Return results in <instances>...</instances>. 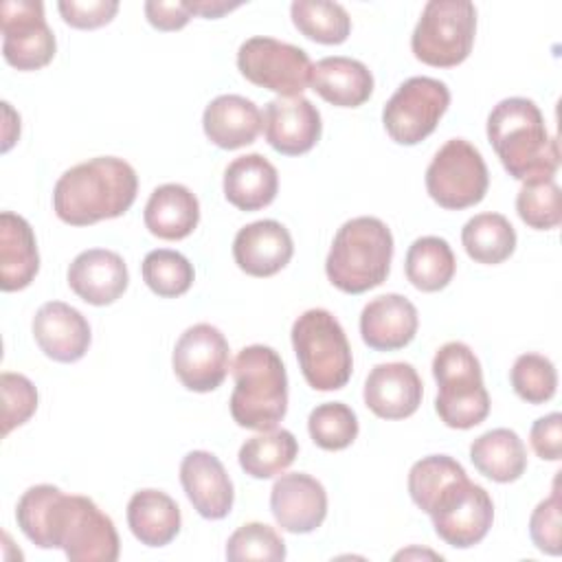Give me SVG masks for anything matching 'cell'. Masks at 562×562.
Returning <instances> with one entry per match:
<instances>
[{"mask_svg":"<svg viewBox=\"0 0 562 562\" xmlns=\"http://www.w3.org/2000/svg\"><path fill=\"white\" fill-rule=\"evenodd\" d=\"M321 132V112L305 97H277L263 108V136L283 156L307 154Z\"/></svg>","mask_w":562,"mask_h":562,"instance_id":"15","label":"cell"},{"mask_svg":"<svg viewBox=\"0 0 562 562\" xmlns=\"http://www.w3.org/2000/svg\"><path fill=\"white\" fill-rule=\"evenodd\" d=\"M191 15L193 13L189 11L187 2H160V0L145 2V18L158 31H180L182 26L189 24Z\"/></svg>","mask_w":562,"mask_h":562,"instance_id":"44","label":"cell"},{"mask_svg":"<svg viewBox=\"0 0 562 562\" xmlns=\"http://www.w3.org/2000/svg\"><path fill=\"white\" fill-rule=\"evenodd\" d=\"M299 454L296 437L285 428L259 430L239 448V468L252 479H272L288 470Z\"/></svg>","mask_w":562,"mask_h":562,"instance_id":"31","label":"cell"},{"mask_svg":"<svg viewBox=\"0 0 562 562\" xmlns=\"http://www.w3.org/2000/svg\"><path fill=\"white\" fill-rule=\"evenodd\" d=\"M224 198L239 211H259L277 198V167L261 154L237 156L224 171Z\"/></svg>","mask_w":562,"mask_h":562,"instance_id":"27","label":"cell"},{"mask_svg":"<svg viewBox=\"0 0 562 562\" xmlns=\"http://www.w3.org/2000/svg\"><path fill=\"white\" fill-rule=\"evenodd\" d=\"M70 290L90 305H110L123 296L130 272L123 257L108 248H88L68 266Z\"/></svg>","mask_w":562,"mask_h":562,"instance_id":"21","label":"cell"},{"mask_svg":"<svg viewBox=\"0 0 562 562\" xmlns=\"http://www.w3.org/2000/svg\"><path fill=\"white\" fill-rule=\"evenodd\" d=\"M31 329L44 356L64 364L81 360L92 340L86 316L64 301L44 303L35 312Z\"/></svg>","mask_w":562,"mask_h":562,"instance_id":"18","label":"cell"},{"mask_svg":"<svg viewBox=\"0 0 562 562\" xmlns=\"http://www.w3.org/2000/svg\"><path fill=\"white\" fill-rule=\"evenodd\" d=\"M22 533L40 549H61L70 562H114L121 553L116 527L97 503L42 483L29 487L18 505Z\"/></svg>","mask_w":562,"mask_h":562,"instance_id":"1","label":"cell"},{"mask_svg":"<svg viewBox=\"0 0 562 562\" xmlns=\"http://www.w3.org/2000/svg\"><path fill=\"white\" fill-rule=\"evenodd\" d=\"M393 259L391 228L371 215L347 220L334 235L325 259V274L334 288L362 294L382 285Z\"/></svg>","mask_w":562,"mask_h":562,"instance_id":"4","label":"cell"},{"mask_svg":"<svg viewBox=\"0 0 562 562\" xmlns=\"http://www.w3.org/2000/svg\"><path fill=\"white\" fill-rule=\"evenodd\" d=\"M470 461L490 481L512 483L527 470V448L518 432L494 428L470 443Z\"/></svg>","mask_w":562,"mask_h":562,"instance_id":"29","label":"cell"},{"mask_svg":"<svg viewBox=\"0 0 562 562\" xmlns=\"http://www.w3.org/2000/svg\"><path fill=\"white\" fill-rule=\"evenodd\" d=\"M432 375L437 382L435 411L448 428L468 430L490 415L481 362L465 342L441 345L432 358Z\"/></svg>","mask_w":562,"mask_h":562,"instance_id":"6","label":"cell"},{"mask_svg":"<svg viewBox=\"0 0 562 562\" xmlns=\"http://www.w3.org/2000/svg\"><path fill=\"white\" fill-rule=\"evenodd\" d=\"M428 516L435 533L446 544L470 549L487 536L494 520V503L485 487L463 474L435 498Z\"/></svg>","mask_w":562,"mask_h":562,"instance_id":"12","label":"cell"},{"mask_svg":"<svg viewBox=\"0 0 562 562\" xmlns=\"http://www.w3.org/2000/svg\"><path fill=\"white\" fill-rule=\"evenodd\" d=\"M417 307L402 294H380L360 312V336L375 351L404 349L417 334Z\"/></svg>","mask_w":562,"mask_h":562,"instance_id":"22","label":"cell"},{"mask_svg":"<svg viewBox=\"0 0 562 562\" xmlns=\"http://www.w3.org/2000/svg\"><path fill=\"white\" fill-rule=\"evenodd\" d=\"M463 465L448 454H428L413 463L408 472V494L422 512H430L435 498L459 476H463Z\"/></svg>","mask_w":562,"mask_h":562,"instance_id":"35","label":"cell"},{"mask_svg":"<svg viewBox=\"0 0 562 562\" xmlns=\"http://www.w3.org/2000/svg\"><path fill=\"white\" fill-rule=\"evenodd\" d=\"M310 86L336 108H358L373 94V75L362 61L334 55L312 64Z\"/></svg>","mask_w":562,"mask_h":562,"instance_id":"25","label":"cell"},{"mask_svg":"<svg viewBox=\"0 0 562 562\" xmlns=\"http://www.w3.org/2000/svg\"><path fill=\"white\" fill-rule=\"evenodd\" d=\"M490 187L481 151L465 138L446 140L426 169V191L441 209L461 211L479 204Z\"/></svg>","mask_w":562,"mask_h":562,"instance_id":"9","label":"cell"},{"mask_svg":"<svg viewBox=\"0 0 562 562\" xmlns=\"http://www.w3.org/2000/svg\"><path fill=\"white\" fill-rule=\"evenodd\" d=\"M226 558L239 560H285V542L279 531L266 522H246L235 529L226 542Z\"/></svg>","mask_w":562,"mask_h":562,"instance_id":"39","label":"cell"},{"mask_svg":"<svg viewBox=\"0 0 562 562\" xmlns=\"http://www.w3.org/2000/svg\"><path fill=\"white\" fill-rule=\"evenodd\" d=\"M487 140L505 171L520 180H551L560 167L555 136H549L540 108L527 97L498 101L487 116Z\"/></svg>","mask_w":562,"mask_h":562,"instance_id":"3","label":"cell"},{"mask_svg":"<svg viewBox=\"0 0 562 562\" xmlns=\"http://www.w3.org/2000/svg\"><path fill=\"white\" fill-rule=\"evenodd\" d=\"M560 492L558 479L553 483V492L549 498L540 501L529 518V536L538 551L547 555H560L562 551V533H560Z\"/></svg>","mask_w":562,"mask_h":562,"instance_id":"41","label":"cell"},{"mask_svg":"<svg viewBox=\"0 0 562 562\" xmlns=\"http://www.w3.org/2000/svg\"><path fill=\"white\" fill-rule=\"evenodd\" d=\"M140 272L147 288L162 299L182 296L189 292L195 279L191 261L182 252L169 248H156L147 252Z\"/></svg>","mask_w":562,"mask_h":562,"instance_id":"34","label":"cell"},{"mask_svg":"<svg viewBox=\"0 0 562 562\" xmlns=\"http://www.w3.org/2000/svg\"><path fill=\"white\" fill-rule=\"evenodd\" d=\"M189 11L193 15H202V18H209V20H215L233 9L239 7V2H222V0H198V2H187Z\"/></svg>","mask_w":562,"mask_h":562,"instance_id":"45","label":"cell"},{"mask_svg":"<svg viewBox=\"0 0 562 562\" xmlns=\"http://www.w3.org/2000/svg\"><path fill=\"white\" fill-rule=\"evenodd\" d=\"M2 391V437L26 424L37 411V389L22 373L4 371L0 375Z\"/></svg>","mask_w":562,"mask_h":562,"instance_id":"40","label":"cell"},{"mask_svg":"<svg viewBox=\"0 0 562 562\" xmlns=\"http://www.w3.org/2000/svg\"><path fill=\"white\" fill-rule=\"evenodd\" d=\"M476 35V9L470 0H430L411 35L413 55L435 68H452L468 59Z\"/></svg>","mask_w":562,"mask_h":562,"instance_id":"8","label":"cell"},{"mask_svg":"<svg viewBox=\"0 0 562 562\" xmlns=\"http://www.w3.org/2000/svg\"><path fill=\"white\" fill-rule=\"evenodd\" d=\"M180 483L193 509L206 520H222L233 509L235 492L224 463L206 450H191L180 463Z\"/></svg>","mask_w":562,"mask_h":562,"instance_id":"17","label":"cell"},{"mask_svg":"<svg viewBox=\"0 0 562 562\" xmlns=\"http://www.w3.org/2000/svg\"><path fill=\"white\" fill-rule=\"evenodd\" d=\"M40 270V252L31 224L11 211L0 213V288L15 292L31 285Z\"/></svg>","mask_w":562,"mask_h":562,"instance_id":"24","label":"cell"},{"mask_svg":"<svg viewBox=\"0 0 562 562\" xmlns=\"http://www.w3.org/2000/svg\"><path fill=\"white\" fill-rule=\"evenodd\" d=\"M307 430L318 448L329 452L345 450L358 437V417L342 402H325L310 413Z\"/></svg>","mask_w":562,"mask_h":562,"instance_id":"36","label":"cell"},{"mask_svg":"<svg viewBox=\"0 0 562 562\" xmlns=\"http://www.w3.org/2000/svg\"><path fill=\"white\" fill-rule=\"evenodd\" d=\"M450 105V90L435 77L406 79L386 101L382 123L397 145H417L428 138Z\"/></svg>","mask_w":562,"mask_h":562,"instance_id":"11","label":"cell"},{"mask_svg":"<svg viewBox=\"0 0 562 562\" xmlns=\"http://www.w3.org/2000/svg\"><path fill=\"white\" fill-rule=\"evenodd\" d=\"M171 364L184 389L195 393L215 391L231 369L228 340L211 323L191 325L176 340Z\"/></svg>","mask_w":562,"mask_h":562,"instance_id":"14","label":"cell"},{"mask_svg":"<svg viewBox=\"0 0 562 562\" xmlns=\"http://www.w3.org/2000/svg\"><path fill=\"white\" fill-rule=\"evenodd\" d=\"M202 127L220 149H239L255 143L263 127V116L255 101L241 94H220L204 108Z\"/></svg>","mask_w":562,"mask_h":562,"instance_id":"23","label":"cell"},{"mask_svg":"<svg viewBox=\"0 0 562 562\" xmlns=\"http://www.w3.org/2000/svg\"><path fill=\"white\" fill-rule=\"evenodd\" d=\"M235 389L231 415L248 430H270L288 413V373L281 356L268 345H248L233 360Z\"/></svg>","mask_w":562,"mask_h":562,"instance_id":"5","label":"cell"},{"mask_svg":"<svg viewBox=\"0 0 562 562\" xmlns=\"http://www.w3.org/2000/svg\"><path fill=\"white\" fill-rule=\"evenodd\" d=\"M461 244L476 263L496 266L514 255L516 231L501 213H479L463 224Z\"/></svg>","mask_w":562,"mask_h":562,"instance_id":"32","label":"cell"},{"mask_svg":"<svg viewBox=\"0 0 562 562\" xmlns=\"http://www.w3.org/2000/svg\"><path fill=\"white\" fill-rule=\"evenodd\" d=\"M529 441L533 452L544 461H560L562 457V415L549 413L531 424Z\"/></svg>","mask_w":562,"mask_h":562,"instance_id":"43","label":"cell"},{"mask_svg":"<svg viewBox=\"0 0 562 562\" xmlns=\"http://www.w3.org/2000/svg\"><path fill=\"white\" fill-rule=\"evenodd\" d=\"M2 57L18 70H40L57 53L55 35L40 0H4L0 4Z\"/></svg>","mask_w":562,"mask_h":562,"instance_id":"13","label":"cell"},{"mask_svg":"<svg viewBox=\"0 0 562 562\" xmlns=\"http://www.w3.org/2000/svg\"><path fill=\"white\" fill-rule=\"evenodd\" d=\"M57 9L68 26L90 31V29L110 24L119 11V2L116 0H88V2L61 0L57 2Z\"/></svg>","mask_w":562,"mask_h":562,"instance_id":"42","label":"cell"},{"mask_svg":"<svg viewBox=\"0 0 562 562\" xmlns=\"http://www.w3.org/2000/svg\"><path fill=\"white\" fill-rule=\"evenodd\" d=\"M518 217L536 231H551L562 222L560 187L551 180H529L522 182L516 195Z\"/></svg>","mask_w":562,"mask_h":562,"instance_id":"38","label":"cell"},{"mask_svg":"<svg viewBox=\"0 0 562 562\" xmlns=\"http://www.w3.org/2000/svg\"><path fill=\"white\" fill-rule=\"evenodd\" d=\"M143 220L151 235L167 241H178L195 231L200 222V202L184 184L167 182L151 191Z\"/></svg>","mask_w":562,"mask_h":562,"instance_id":"26","label":"cell"},{"mask_svg":"<svg viewBox=\"0 0 562 562\" xmlns=\"http://www.w3.org/2000/svg\"><path fill=\"white\" fill-rule=\"evenodd\" d=\"M127 525L134 538L145 547H165L182 525L178 503L162 490H138L127 503Z\"/></svg>","mask_w":562,"mask_h":562,"instance_id":"28","label":"cell"},{"mask_svg":"<svg viewBox=\"0 0 562 562\" xmlns=\"http://www.w3.org/2000/svg\"><path fill=\"white\" fill-rule=\"evenodd\" d=\"M138 176L116 156H97L66 169L53 189V211L70 226L121 217L134 204Z\"/></svg>","mask_w":562,"mask_h":562,"instance_id":"2","label":"cell"},{"mask_svg":"<svg viewBox=\"0 0 562 562\" xmlns=\"http://www.w3.org/2000/svg\"><path fill=\"white\" fill-rule=\"evenodd\" d=\"M270 512L283 531L312 533L327 516V492L305 472L281 474L270 490Z\"/></svg>","mask_w":562,"mask_h":562,"instance_id":"16","label":"cell"},{"mask_svg":"<svg viewBox=\"0 0 562 562\" xmlns=\"http://www.w3.org/2000/svg\"><path fill=\"white\" fill-rule=\"evenodd\" d=\"M239 72L255 86L277 92L279 97H301L310 86V55L294 44L255 35L237 50Z\"/></svg>","mask_w":562,"mask_h":562,"instance_id":"10","label":"cell"},{"mask_svg":"<svg viewBox=\"0 0 562 562\" xmlns=\"http://www.w3.org/2000/svg\"><path fill=\"white\" fill-rule=\"evenodd\" d=\"M290 15L299 33L318 44H342L351 33V18L338 2L294 0Z\"/></svg>","mask_w":562,"mask_h":562,"instance_id":"33","label":"cell"},{"mask_svg":"<svg viewBox=\"0 0 562 562\" xmlns=\"http://www.w3.org/2000/svg\"><path fill=\"white\" fill-rule=\"evenodd\" d=\"M514 393L527 404H544L555 395L558 371L542 353H522L514 360L509 371Z\"/></svg>","mask_w":562,"mask_h":562,"instance_id":"37","label":"cell"},{"mask_svg":"<svg viewBox=\"0 0 562 562\" xmlns=\"http://www.w3.org/2000/svg\"><path fill=\"white\" fill-rule=\"evenodd\" d=\"M362 397L380 419H406L419 408L424 384L413 364L382 362L369 371Z\"/></svg>","mask_w":562,"mask_h":562,"instance_id":"19","label":"cell"},{"mask_svg":"<svg viewBox=\"0 0 562 562\" xmlns=\"http://www.w3.org/2000/svg\"><path fill=\"white\" fill-rule=\"evenodd\" d=\"M294 255L290 231L277 220H257L237 231L233 259L250 277H272L281 272Z\"/></svg>","mask_w":562,"mask_h":562,"instance_id":"20","label":"cell"},{"mask_svg":"<svg viewBox=\"0 0 562 562\" xmlns=\"http://www.w3.org/2000/svg\"><path fill=\"white\" fill-rule=\"evenodd\" d=\"M404 272L413 288L422 292H439L452 281L457 257L443 237H417L406 250Z\"/></svg>","mask_w":562,"mask_h":562,"instance_id":"30","label":"cell"},{"mask_svg":"<svg viewBox=\"0 0 562 562\" xmlns=\"http://www.w3.org/2000/svg\"><path fill=\"white\" fill-rule=\"evenodd\" d=\"M290 336L301 373L314 391H338L349 382L353 371L351 347L329 310H305L294 321Z\"/></svg>","mask_w":562,"mask_h":562,"instance_id":"7","label":"cell"}]
</instances>
